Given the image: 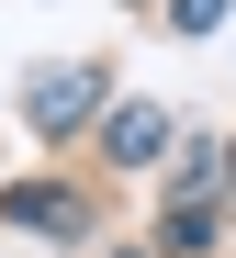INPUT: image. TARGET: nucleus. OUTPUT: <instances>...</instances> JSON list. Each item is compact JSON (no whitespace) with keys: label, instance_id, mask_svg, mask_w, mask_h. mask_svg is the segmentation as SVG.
<instances>
[{"label":"nucleus","instance_id":"f03ea898","mask_svg":"<svg viewBox=\"0 0 236 258\" xmlns=\"http://www.w3.org/2000/svg\"><path fill=\"white\" fill-rule=\"evenodd\" d=\"M158 146H169L158 112H124V123H113V157H158Z\"/></svg>","mask_w":236,"mask_h":258},{"label":"nucleus","instance_id":"20e7f679","mask_svg":"<svg viewBox=\"0 0 236 258\" xmlns=\"http://www.w3.org/2000/svg\"><path fill=\"white\" fill-rule=\"evenodd\" d=\"M169 23H180V34H214V23H225V0H180Z\"/></svg>","mask_w":236,"mask_h":258},{"label":"nucleus","instance_id":"7ed1b4c3","mask_svg":"<svg viewBox=\"0 0 236 258\" xmlns=\"http://www.w3.org/2000/svg\"><path fill=\"white\" fill-rule=\"evenodd\" d=\"M12 213H23V225H45V236L79 225V202H57V191H12Z\"/></svg>","mask_w":236,"mask_h":258},{"label":"nucleus","instance_id":"f257e3e1","mask_svg":"<svg viewBox=\"0 0 236 258\" xmlns=\"http://www.w3.org/2000/svg\"><path fill=\"white\" fill-rule=\"evenodd\" d=\"M90 101H102V68H34V123L57 135V123H90Z\"/></svg>","mask_w":236,"mask_h":258}]
</instances>
